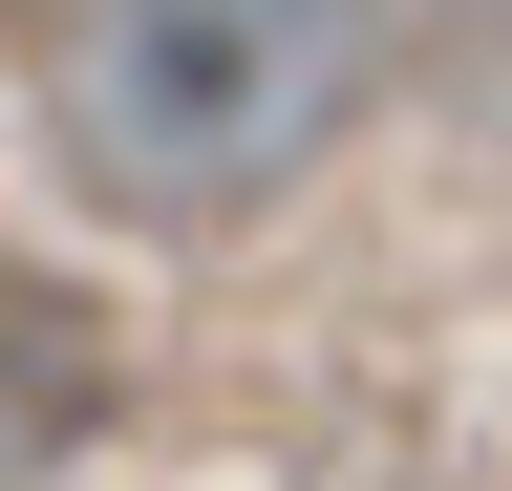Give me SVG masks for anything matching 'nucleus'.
Returning <instances> with one entry per match:
<instances>
[{
	"instance_id": "f03ea898",
	"label": "nucleus",
	"mask_w": 512,
	"mask_h": 491,
	"mask_svg": "<svg viewBox=\"0 0 512 491\" xmlns=\"http://www.w3.org/2000/svg\"><path fill=\"white\" fill-rule=\"evenodd\" d=\"M107 406H128V342H107V299H64L0 257V491L64 470V449H107Z\"/></svg>"
},
{
	"instance_id": "7ed1b4c3",
	"label": "nucleus",
	"mask_w": 512,
	"mask_h": 491,
	"mask_svg": "<svg viewBox=\"0 0 512 491\" xmlns=\"http://www.w3.org/2000/svg\"><path fill=\"white\" fill-rule=\"evenodd\" d=\"M427 86L470 129H512V0H427Z\"/></svg>"
},
{
	"instance_id": "f257e3e1",
	"label": "nucleus",
	"mask_w": 512,
	"mask_h": 491,
	"mask_svg": "<svg viewBox=\"0 0 512 491\" xmlns=\"http://www.w3.org/2000/svg\"><path fill=\"white\" fill-rule=\"evenodd\" d=\"M363 65H384V0H86L64 22V150L107 214L214 235L342 150Z\"/></svg>"
}]
</instances>
